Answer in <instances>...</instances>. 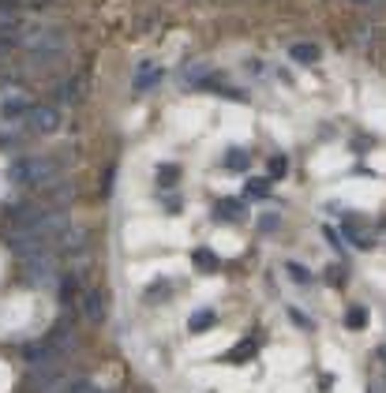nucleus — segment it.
Segmentation results:
<instances>
[{"mask_svg":"<svg viewBox=\"0 0 386 393\" xmlns=\"http://www.w3.org/2000/svg\"><path fill=\"white\" fill-rule=\"evenodd\" d=\"M57 161L53 157H38V154H26L11 161V180L23 183V188H49L57 180Z\"/></svg>","mask_w":386,"mask_h":393,"instance_id":"nucleus-1","label":"nucleus"},{"mask_svg":"<svg viewBox=\"0 0 386 393\" xmlns=\"http://www.w3.org/2000/svg\"><path fill=\"white\" fill-rule=\"evenodd\" d=\"M19 278L34 288H45V285H57L60 281V266H57V255L53 251H34V255H23L19 258Z\"/></svg>","mask_w":386,"mask_h":393,"instance_id":"nucleus-2","label":"nucleus"},{"mask_svg":"<svg viewBox=\"0 0 386 393\" xmlns=\"http://www.w3.org/2000/svg\"><path fill=\"white\" fill-rule=\"evenodd\" d=\"M64 371H68V356H53V360H42V363H31V371H26V393L60 389Z\"/></svg>","mask_w":386,"mask_h":393,"instance_id":"nucleus-3","label":"nucleus"},{"mask_svg":"<svg viewBox=\"0 0 386 393\" xmlns=\"http://www.w3.org/2000/svg\"><path fill=\"white\" fill-rule=\"evenodd\" d=\"M23 127L31 135H49V131L60 127V109L57 105H31V113L23 116Z\"/></svg>","mask_w":386,"mask_h":393,"instance_id":"nucleus-4","label":"nucleus"},{"mask_svg":"<svg viewBox=\"0 0 386 393\" xmlns=\"http://www.w3.org/2000/svg\"><path fill=\"white\" fill-rule=\"evenodd\" d=\"M79 311H83V319L90 322H101L105 319V304H101V292H94V288H83V296H79Z\"/></svg>","mask_w":386,"mask_h":393,"instance_id":"nucleus-5","label":"nucleus"},{"mask_svg":"<svg viewBox=\"0 0 386 393\" xmlns=\"http://www.w3.org/2000/svg\"><path fill=\"white\" fill-rule=\"evenodd\" d=\"M158 83H162V68L150 64V60H143L139 64V75H136V94H150Z\"/></svg>","mask_w":386,"mask_h":393,"instance_id":"nucleus-6","label":"nucleus"},{"mask_svg":"<svg viewBox=\"0 0 386 393\" xmlns=\"http://www.w3.org/2000/svg\"><path fill=\"white\" fill-rule=\"evenodd\" d=\"M248 217V203L244 199H221L214 210V221H244Z\"/></svg>","mask_w":386,"mask_h":393,"instance_id":"nucleus-7","label":"nucleus"},{"mask_svg":"<svg viewBox=\"0 0 386 393\" xmlns=\"http://www.w3.org/2000/svg\"><path fill=\"white\" fill-rule=\"evenodd\" d=\"M289 57L297 60V64H315V60H319V45L300 42V45H292V49H289Z\"/></svg>","mask_w":386,"mask_h":393,"instance_id":"nucleus-8","label":"nucleus"},{"mask_svg":"<svg viewBox=\"0 0 386 393\" xmlns=\"http://www.w3.org/2000/svg\"><path fill=\"white\" fill-rule=\"evenodd\" d=\"M255 352H259V341L251 337V341H244V345H236L233 352H225V360H229V363H244L248 356H255Z\"/></svg>","mask_w":386,"mask_h":393,"instance_id":"nucleus-9","label":"nucleus"},{"mask_svg":"<svg viewBox=\"0 0 386 393\" xmlns=\"http://www.w3.org/2000/svg\"><path fill=\"white\" fill-rule=\"evenodd\" d=\"M79 98H83V79H68L57 90V101H79Z\"/></svg>","mask_w":386,"mask_h":393,"instance_id":"nucleus-10","label":"nucleus"},{"mask_svg":"<svg viewBox=\"0 0 386 393\" xmlns=\"http://www.w3.org/2000/svg\"><path fill=\"white\" fill-rule=\"evenodd\" d=\"M206 326H214V311H210V307H203V311H195V314H192V319H188V330H192V334H203V330H206Z\"/></svg>","mask_w":386,"mask_h":393,"instance_id":"nucleus-11","label":"nucleus"},{"mask_svg":"<svg viewBox=\"0 0 386 393\" xmlns=\"http://www.w3.org/2000/svg\"><path fill=\"white\" fill-rule=\"evenodd\" d=\"M195 266L203 270V273H210V270L221 266V258H218L214 251H206V247H199V251H195Z\"/></svg>","mask_w":386,"mask_h":393,"instance_id":"nucleus-12","label":"nucleus"},{"mask_svg":"<svg viewBox=\"0 0 386 393\" xmlns=\"http://www.w3.org/2000/svg\"><path fill=\"white\" fill-rule=\"evenodd\" d=\"M251 165V154L241 150V147H233L229 154H225V169H248Z\"/></svg>","mask_w":386,"mask_h":393,"instance_id":"nucleus-13","label":"nucleus"},{"mask_svg":"<svg viewBox=\"0 0 386 393\" xmlns=\"http://www.w3.org/2000/svg\"><path fill=\"white\" fill-rule=\"evenodd\" d=\"M345 326H349V330H364L368 326V307H349L345 311Z\"/></svg>","mask_w":386,"mask_h":393,"instance_id":"nucleus-14","label":"nucleus"},{"mask_svg":"<svg viewBox=\"0 0 386 393\" xmlns=\"http://www.w3.org/2000/svg\"><path fill=\"white\" fill-rule=\"evenodd\" d=\"M180 180V165H158V183L162 188H172Z\"/></svg>","mask_w":386,"mask_h":393,"instance_id":"nucleus-15","label":"nucleus"},{"mask_svg":"<svg viewBox=\"0 0 386 393\" xmlns=\"http://www.w3.org/2000/svg\"><path fill=\"white\" fill-rule=\"evenodd\" d=\"M285 270H289V278L297 281V285H311V270H308V266H300V262H289Z\"/></svg>","mask_w":386,"mask_h":393,"instance_id":"nucleus-16","label":"nucleus"},{"mask_svg":"<svg viewBox=\"0 0 386 393\" xmlns=\"http://www.w3.org/2000/svg\"><path fill=\"white\" fill-rule=\"evenodd\" d=\"M169 288H172L169 281H154V285H150V288H146V292H143V296H146V300H154V304H162V296H169Z\"/></svg>","mask_w":386,"mask_h":393,"instance_id":"nucleus-17","label":"nucleus"},{"mask_svg":"<svg viewBox=\"0 0 386 393\" xmlns=\"http://www.w3.org/2000/svg\"><path fill=\"white\" fill-rule=\"evenodd\" d=\"M60 393H101V389L94 382H87V378H75V382H68Z\"/></svg>","mask_w":386,"mask_h":393,"instance_id":"nucleus-18","label":"nucleus"},{"mask_svg":"<svg viewBox=\"0 0 386 393\" xmlns=\"http://www.w3.org/2000/svg\"><path fill=\"white\" fill-rule=\"evenodd\" d=\"M285 169H289V161H285L282 154H277L274 161H270V183H274V180H282V176H285Z\"/></svg>","mask_w":386,"mask_h":393,"instance_id":"nucleus-19","label":"nucleus"},{"mask_svg":"<svg viewBox=\"0 0 386 393\" xmlns=\"http://www.w3.org/2000/svg\"><path fill=\"white\" fill-rule=\"evenodd\" d=\"M248 195H251V199H263V195H270V183H266V180H251Z\"/></svg>","mask_w":386,"mask_h":393,"instance_id":"nucleus-20","label":"nucleus"},{"mask_svg":"<svg viewBox=\"0 0 386 393\" xmlns=\"http://www.w3.org/2000/svg\"><path fill=\"white\" fill-rule=\"evenodd\" d=\"M289 319H292V322H297V326H300V330H315V322L308 319V314H300L297 307H289Z\"/></svg>","mask_w":386,"mask_h":393,"instance_id":"nucleus-21","label":"nucleus"},{"mask_svg":"<svg viewBox=\"0 0 386 393\" xmlns=\"http://www.w3.org/2000/svg\"><path fill=\"white\" fill-rule=\"evenodd\" d=\"M379 360H382V367H386V345L379 348Z\"/></svg>","mask_w":386,"mask_h":393,"instance_id":"nucleus-22","label":"nucleus"},{"mask_svg":"<svg viewBox=\"0 0 386 393\" xmlns=\"http://www.w3.org/2000/svg\"><path fill=\"white\" fill-rule=\"evenodd\" d=\"M356 4H371V0H356Z\"/></svg>","mask_w":386,"mask_h":393,"instance_id":"nucleus-23","label":"nucleus"}]
</instances>
